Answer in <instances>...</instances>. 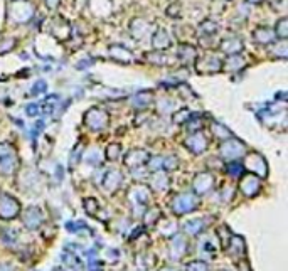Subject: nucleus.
<instances>
[{
  "mask_svg": "<svg viewBox=\"0 0 288 271\" xmlns=\"http://www.w3.org/2000/svg\"><path fill=\"white\" fill-rule=\"evenodd\" d=\"M85 211L93 217H98L99 214V204L96 199H85Z\"/></svg>",
  "mask_w": 288,
  "mask_h": 271,
  "instance_id": "nucleus-37",
  "label": "nucleus"
},
{
  "mask_svg": "<svg viewBox=\"0 0 288 271\" xmlns=\"http://www.w3.org/2000/svg\"><path fill=\"white\" fill-rule=\"evenodd\" d=\"M194 117V114H192V111H191V109H186V108H182L181 109V111H175L174 114H172V122H174V123H177V125H184V123H187V122H189V120Z\"/></svg>",
  "mask_w": 288,
  "mask_h": 271,
  "instance_id": "nucleus-32",
  "label": "nucleus"
},
{
  "mask_svg": "<svg viewBox=\"0 0 288 271\" xmlns=\"http://www.w3.org/2000/svg\"><path fill=\"white\" fill-rule=\"evenodd\" d=\"M197 49L194 48L192 44H187V43H181L179 44V49H177V59L181 61V64L184 66H192L194 62L197 59Z\"/></svg>",
  "mask_w": 288,
  "mask_h": 271,
  "instance_id": "nucleus-17",
  "label": "nucleus"
},
{
  "mask_svg": "<svg viewBox=\"0 0 288 271\" xmlns=\"http://www.w3.org/2000/svg\"><path fill=\"white\" fill-rule=\"evenodd\" d=\"M138 24H140V27H138V32H135L133 34V37H137V39H142L143 35L149 32V25H147V22L143 19H138Z\"/></svg>",
  "mask_w": 288,
  "mask_h": 271,
  "instance_id": "nucleus-40",
  "label": "nucleus"
},
{
  "mask_svg": "<svg viewBox=\"0 0 288 271\" xmlns=\"http://www.w3.org/2000/svg\"><path fill=\"white\" fill-rule=\"evenodd\" d=\"M184 147L194 155H201L207 150L209 140L206 135H204L202 130H199V132H192L189 137L184 140Z\"/></svg>",
  "mask_w": 288,
  "mask_h": 271,
  "instance_id": "nucleus-9",
  "label": "nucleus"
},
{
  "mask_svg": "<svg viewBox=\"0 0 288 271\" xmlns=\"http://www.w3.org/2000/svg\"><path fill=\"white\" fill-rule=\"evenodd\" d=\"M186 251H187L186 238L181 236V234H175V236L172 238L170 244H169V256H170V259H181L186 254Z\"/></svg>",
  "mask_w": 288,
  "mask_h": 271,
  "instance_id": "nucleus-20",
  "label": "nucleus"
},
{
  "mask_svg": "<svg viewBox=\"0 0 288 271\" xmlns=\"http://www.w3.org/2000/svg\"><path fill=\"white\" fill-rule=\"evenodd\" d=\"M209 130H211V135H214V137L219 138V140H226L229 137H233L231 130H229L228 127H224V125H221L219 122H212Z\"/></svg>",
  "mask_w": 288,
  "mask_h": 271,
  "instance_id": "nucleus-26",
  "label": "nucleus"
},
{
  "mask_svg": "<svg viewBox=\"0 0 288 271\" xmlns=\"http://www.w3.org/2000/svg\"><path fill=\"white\" fill-rule=\"evenodd\" d=\"M224 251H226L228 256L233 258V259L244 258V254H246V243H244V238L233 234V236L229 238L228 246L224 248Z\"/></svg>",
  "mask_w": 288,
  "mask_h": 271,
  "instance_id": "nucleus-15",
  "label": "nucleus"
},
{
  "mask_svg": "<svg viewBox=\"0 0 288 271\" xmlns=\"http://www.w3.org/2000/svg\"><path fill=\"white\" fill-rule=\"evenodd\" d=\"M147 59L150 62H154V64H165V62H169V57L164 53V51H160V53H147Z\"/></svg>",
  "mask_w": 288,
  "mask_h": 271,
  "instance_id": "nucleus-36",
  "label": "nucleus"
},
{
  "mask_svg": "<svg viewBox=\"0 0 288 271\" xmlns=\"http://www.w3.org/2000/svg\"><path fill=\"white\" fill-rule=\"evenodd\" d=\"M170 187V179L169 175L164 174V172L157 170L150 179V190H155V192H165L169 190Z\"/></svg>",
  "mask_w": 288,
  "mask_h": 271,
  "instance_id": "nucleus-22",
  "label": "nucleus"
},
{
  "mask_svg": "<svg viewBox=\"0 0 288 271\" xmlns=\"http://www.w3.org/2000/svg\"><path fill=\"white\" fill-rule=\"evenodd\" d=\"M122 182H123L122 172L113 169V170H108L106 174H104L103 180H101V187H103L104 190H108V192H115V190L120 189Z\"/></svg>",
  "mask_w": 288,
  "mask_h": 271,
  "instance_id": "nucleus-18",
  "label": "nucleus"
},
{
  "mask_svg": "<svg viewBox=\"0 0 288 271\" xmlns=\"http://www.w3.org/2000/svg\"><path fill=\"white\" fill-rule=\"evenodd\" d=\"M246 152H248L246 143L241 142L239 138H234V137H229L226 140H223V143L219 145V157H221L223 160H226V162L241 159Z\"/></svg>",
  "mask_w": 288,
  "mask_h": 271,
  "instance_id": "nucleus-3",
  "label": "nucleus"
},
{
  "mask_svg": "<svg viewBox=\"0 0 288 271\" xmlns=\"http://www.w3.org/2000/svg\"><path fill=\"white\" fill-rule=\"evenodd\" d=\"M152 46H154V49L157 51H165L169 49L172 46V39H170V34L167 32L164 27H159L152 35Z\"/></svg>",
  "mask_w": 288,
  "mask_h": 271,
  "instance_id": "nucleus-21",
  "label": "nucleus"
},
{
  "mask_svg": "<svg viewBox=\"0 0 288 271\" xmlns=\"http://www.w3.org/2000/svg\"><path fill=\"white\" fill-rule=\"evenodd\" d=\"M238 189H239L241 194H243L244 197H248V199L256 197L261 192V179L253 175V174H249V172H244V174L239 177Z\"/></svg>",
  "mask_w": 288,
  "mask_h": 271,
  "instance_id": "nucleus-6",
  "label": "nucleus"
},
{
  "mask_svg": "<svg viewBox=\"0 0 288 271\" xmlns=\"http://www.w3.org/2000/svg\"><path fill=\"white\" fill-rule=\"evenodd\" d=\"M10 15L14 17L15 22H27L34 15V5H30L25 0H14L12 7H10Z\"/></svg>",
  "mask_w": 288,
  "mask_h": 271,
  "instance_id": "nucleus-12",
  "label": "nucleus"
},
{
  "mask_svg": "<svg viewBox=\"0 0 288 271\" xmlns=\"http://www.w3.org/2000/svg\"><path fill=\"white\" fill-rule=\"evenodd\" d=\"M243 157H244V162L241 164H243L244 172H249V174L260 177V179L268 177V164H266L263 155L258 152H246Z\"/></svg>",
  "mask_w": 288,
  "mask_h": 271,
  "instance_id": "nucleus-4",
  "label": "nucleus"
},
{
  "mask_svg": "<svg viewBox=\"0 0 288 271\" xmlns=\"http://www.w3.org/2000/svg\"><path fill=\"white\" fill-rule=\"evenodd\" d=\"M243 66H244V57L241 54L226 56V59H224L223 64H221V71L234 72V71H239Z\"/></svg>",
  "mask_w": 288,
  "mask_h": 271,
  "instance_id": "nucleus-24",
  "label": "nucleus"
},
{
  "mask_svg": "<svg viewBox=\"0 0 288 271\" xmlns=\"http://www.w3.org/2000/svg\"><path fill=\"white\" fill-rule=\"evenodd\" d=\"M221 64H223L221 57H219L218 54H214V53H207V54H204L202 57L197 56V59H196L197 71L204 72V74H206V72H207V74H212V72L221 71Z\"/></svg>",
  "mask_w": 288,
  "mask_h": 271,
  "instance_id": "nucleus-10",
  "label": "nucleus"
},
{
  "mask_svg": "<svg viewBox=\"0 0 288 271\" xmlns=\"http://www.w3.org/2000/svg\"><path fill=\"white\" fill-rule=\"evenodd\" d=\"M246 2H251V4H260V2H263V0H246Z\"/></svg>",
  "mask_w": 288,
  "mask_h": 271,
  "instance_id": "nucleus-44",
  "label": "nucleus"
},
{
  "mask_svg": "<svg viewBox=\"0 0 288 271\" xmlns=\"http://www.w3.org/2000/svg\"><path fill=\"white\" fill-rule=\"evenodd\" d=\"M120 155H122V147H120L118 143H110L106 152H104V157H106L110 162H115V160L120 159Z\"/></svg>",
  "mask_w": 288,
  "mask_h": 271,
  "instance_id": "nucleus-33",
  "label": "nucleus"
},
{
  "mask_svg": "<svg viewBox=\"0 0 288 271\" xmlns=\"http://www.w3.org/2000/svg\"><path fill=\"white\" fill-rule=\"evenodd\" d=\"M0 271H14V268L10 264H5V263H0Z\"/></svg>",
  "mask_w": 288,
  "mask_h": 271,
  "instance_id": "nucleus-43",
  "label": "nucleus"
},
{
  "mask_svg": "<svg viewBox=\"0 0 288 271\" xmlns=\"http://www.w3.org/2000/svg\"><path fill=\"white\" fill-rule=\"evenodd\" d=\"M218 236H219V239H221V248L224 249L228 246V241H229V238L233 236V233L229 231L226 226H223V227L218 229Z\"/></svg>",
  "mask_w": 288,
  "mask_h": 271,
  "instance_id": "nucleus-38",
  "label": "nucleus"
},
{
  "mask_svg": "<svg viewBox=\"0 0 288 271\" xmlns=\"http://www.w3.org/2000/svg\"><path fill=\"white\" fill-rule=\"evenodd\" d=\"M224 170H226V174H228L229 177H236V179H239V177L244 174L243 164L238 162V160H231V162H226V167H224Z\"/></svg>",
  "mask_w": 288,
  "mask_h": 271,
  "instance_id": "nucleus-29",
  "label": "nucleus"
},
{
  "mask_svg": "<svg viewBox=\"0 0 288 271\" xmlns=\"http://www.w3.org/2000/svg\"><path fill=\"white\" fill-rule=\"evenodd\" d=\"M186 271H209L207 268V263L206 261H201V259H197V261H192L187 264Z\"/></svg>",
  "mask_w": 288,
  "mask_h": 271,
  "instance_id": "nucleus-39",
  "label": "nucleus"
},
{
  "mask_svg": "<svg viewBox=\"0 0 288 271\" xmlns=\"http://www.w3.org/2000/svg\"><path fill=\"white\" fill-rule=\"evenodd\" d=\"M273 30H275V34L278 39H286L288 37V19L286 17L278 19V22H276Z\"/></svg>",
  "mask_w": 288,
  "mask_h": 271,
  "instance_id": "nucleus-31",
  "label": "nucleus"
},
{
  "mask_svg": "<svg viewBox=\"0 0 288 271\" xmlns=\"http://www.w3.org/2000/svg\"><path fill=\"white\" fill-rule=\"evenodd\" d=\"M206 224H209L206 217H194V219H189V221H186L182 227H184V231L187 234H191V236H199L201 233H204Z\"/></svg>",
  "mask_w": 288,
  "mask_h": 271,
  "instance_id": "nucleus-23",
  "label": "nucleus"
},
{
  "mask_svg": "<svg viewBox=\"0 0 288 271\" xmlns=\"http://www.w3.org/2000/svg\"><path fill=\"white\" fill-rule=\"evenodd\" d=\"M219 271H226V269H219Z\"/></svg>",
  "mask_w": 288,
  "mask_h": 271,
  "instance_id": "nucleus-45",
  "label": "nucleus"
},
{
  "mask_svg": "<svg viewBox=\"0 0 288 271\" xmlns=\"http://www.w3.org/2000/svg\"><path fill=\"white\" fill-rule=\"evenodd\" d=\"M218 24L214 20H204V22L199 25V34L201 37H212L214 34L218 32Z\"/></svg>",
  "mask_w": 288,
  "mask_h": 271,
  "instance_id": "nucleus-27",
  "label": "nucleus"
},
{
  "mask_svg": "<svg viewBox=\"0 0 288 271\" xmlns=\"http://www.w3.org/2000/svg\"><path fill=\"white\" fill-rule=\"evenodd\" d=\"M244 49L243 41L239 37H226L219 43V51L226 56H233V54H241Z\"/></svg>",
  "mask_w": 288,
  "mask_h": 271,
  "instance_id": "nucleus-19",
  "label": "nucleus"
},
{
  "mask_svg": "<svg viewBox=\"0 0 288 271\" xmlns=\"http://www.w3.org/2000/svg\"><path fill=\"white\" fill-rule=\"evenodd\" d=\"M179 167V159L175 155H167V157H162V170L172 172Z\"/></svg>",
  "mask_w": 288,
  "mask_h": 271,
  "instance_id": "nucleus-34",
  "label": "nucleus"
},
{
  "mask_svg": "<svg viewBox=\"0 0 288 271\" xmlns=\"http://www.w3.org/2000/svg\"><path fill=\"white\" fill-rule=\"evenodd\" d=\"M43 222H44V212L41 211V207L38 206H30L27 207V209L24 211V214H22V224L27 229H38L43 226Z\"/></svg>",
  "mask_w": 288,
  "mask_h": 271,
  "instance_id": "nucleus-13",
  "label": "nucleus"
},
{
  "mask_svg": "<svg viewBox=\"0 0 288 271\" xmlns=\"http://www.w3.org/2000/svg\"><path fill=\"white\" fill-rule=\"evenodd\" d=\"M44 2H46V5H48L49 9H54V7H57V5H59L61 0H44Z\"/></svg>",
  "mask_w": 288,
  "mask_h": 271,
  "instance_id": "nucleus-42",
  "label": "nucleus"
},
{
  "mask_svg": "<svg viewBox=\"0 0 288 271\" xmlns=\"http://www.w3.org/2000/svg\"><path fill=\"white\" fill-rule=\"evenodd\" d=\"M278 39L275 34V30L268 27V25H260L253 30V41L256 44H261V46H268V44H273L275 41Z\"/></svg>",
  "mask_w": 288,
  "mask_h": 271,
  "instance_id": "nucleus-16",
  "label": "nucleus"
},
{
  "mask_svg": "<svg viewBox=\"0 0 288 271\" xmlns=\"http://www.w3.org/2000/svg\"><path fill=\"white\" fill-rule=\"evenodd\" d=\"M271 53H273L276 57H280V59H285V57L288 56L286 39H276L275 41V48L271 49Z\"/></svg>",
  "mask_w": 288,
  "mask_h": 271,
  "instance_id": "nucleus-30",
  "label": "nucleus"
},
{
  "mask_svg": "<svg viewBox=\"0 0 288 271\" xmlns=\"http://www.w3.org/2000/svg\"><path fill=\"white\" fill-rule=\"evenodd\" d=\"M20 214V202L10 194H0V219L12 221Z\"/></svg>",
  "mask_w": 288,
  "mask_h": 271,
  "instance_id": "nucleus-8",
  "label": "nucleus"
},
{
  "mask_svg": "<svg viewBox=\"0 0 288 271\" xmlns=\"http://www.w3.org/2000/svg\"><path fill=\"white\" fill-rule=\"evenodd\" d=\"M15 46V41L14 39H9L7 44L4 43V39H0V54L2 53H9V51H12Z\"/></svg>",
  "mask_w": 288,
  "mask_h": 271,
  "instance_id": "nucleus-41",
  "label": "nucleus"
},
{
  "mask_svg": "<svg viewBox=\"0 0 288 271\" xmlns=\"http://www.w3.org/2000/svg\"><path fill=\"white\" fill-rule=\"evenodd\" d=\"M110 53H112V57L115 61H120V62H130L132 61V53L123 48V46H113L110 48Z\"/></svg>",
  "mask_w": 288,
  "mask_h": 271,
  "instance_id": "nucleus-25",
  "label": "nucleus"
},
{
  "mask_svg": "<svg viewBox=\"0 0 288 271\" xmlns=\"http://www.w3.org/2000/svg\"><path fill=\"white\" fill-rule=\"evenodd\" d=\"M108 123H110L108 113L101 108H91L85 114V125L90 130H93V132H103L108 127Z\"/></svg>",
  "mask_w": 288,
  "mask_h": 271,
  "instance_id": "nucleus-5",
  "label": "nucleus"
},
{
  "mask_svg": "<svg viewBox=\"0 0 288 271\" xmlns=\"http://www.w3.org/2000/svg\"><path fill=\"white\" fill-rule=\"evenodd\" d=\"M133 101L137 103V109H145L147 106L150 105V101H152V95L150 93H138L137 96L133 98Z\"/></svg>",
  "mask_w": 288,
  "mask_h": 271,
  "instance_id": "nucleus-35",
  "label": "nucleus"
},
{
  "mask_svg": "<svg viewBox=\"0 0 288 271\" xmlns=\"http://www.w3.org/2000/svg\"><path fill=\"white\" fill-rule=\"evenodd\" d=\"M199 207V199L194 192H182L174 196L170 202V209L175 216H186Z\"/></svg>",
  "mask_w": 288,
  "mask_h": 271,
  "instance_id": "nucleus-2",
  "label": "nucleus"
},
{
  "mask_svg": "<svg viewBox=\"0 0 288 271\" xmlns=\"http://www.w3.org/2000/svg\"><path fill=\"white\" fill-rule=\"evenodd\" d=\"M214 184H216V179H214L212 174L201 172V174H197L192 180V192L196 196H204L214 189Z\"/></svg>",
  "mask_w": 288,
  "mask_h": 271,
  "instance_id": "nucleus-11",
  "label": "nucleus"
},
{
  "mask_svg": "<svg viewBox=\"0 0 288 271\" xmlns=\"http://www.w3.org/2000/svg\"><path fill=\"white\" fill-rule=\"evenodd\" d=\"M162 219V212L159 207H150L149 211L143 212V222L145 226H155L157 222H159Z\"/></svg>",
  "mask_w": 288,
  "mask_h": 271,
  "instance_id": "nucleus-28",
  "label": "nucleus"
},
{
  "mask_svg": "<svg viewBox=\"0 0 288 271\" xmlns=\"http://www.w3.org/2000/svg\"><path fill=\"white\" fill-rule=\"evenodd\" d=\"M150 153L147 152L143 148H132L128 150L127 155L123 157V164L128 167V169H140V167H143L147 164V160H149Z\"/></svg>",
  "mask_w": 288,
  "mask_h": 271,
  "instance_id": "nucleus-14",
  "label": "nucleus"
},
{
  "mask_svg": "<svg viewBox=\"0 0 288 271\" xmlns=\"http://www.w3.org/2000/svg\"><path fill=\"white\" fill-rule=\"evenodd\" d=\"M17 169V155L15 150L7 143H0V174L10 175Z\"/></svg>",
  "mask_w": 288,
  "mask_h": 271,
  "instance_id": "nucleus-7",
  "label": "nucleus"
},
{
  "mask_svg": "<svg viewBox=\"0 0 288 271\" xmlns=\"http://www.w3.org/2000/svg\"><path fill=\"white\" fill-rule=\"evenodd\" d=\"M128 201H130V209H132L133 217L143 216L145 209L149 207V202L152 201V190L145 185L132 187L128 192Z\"/></svg>",
  "mask_w": 288,
  "mask_h": 271,
  "instance_id": "nucleus-1",
  "label": "nucleus"
},
{
  "mask_svg": "<svg viewBox=\"0 0 288 271\" xmlns=\"http://www.w3.org/2000/svg\"><path fill=\"white\" fill-rule=\"evenodd\" d=\"M10 2H14V0H10Z\"/></svg>",
  "mask_w": 288,
  "mask_h": 271,
  "instance_id": "nucleus-46",
  "label": "nucleus"
}]
</instances>
